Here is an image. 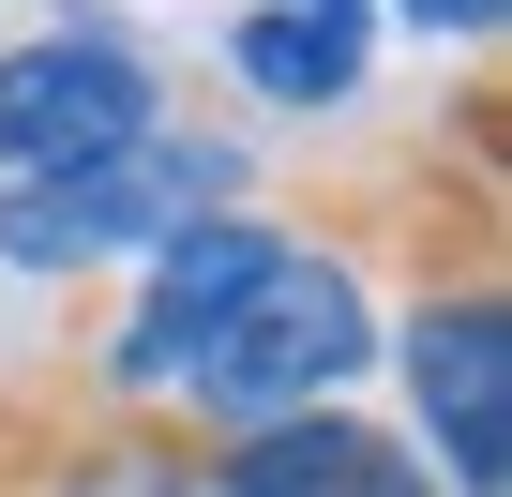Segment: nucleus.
<instances>
[{
    "label": "nucleus",
    "instance_id": "obj_1",
    "mask_svg": "<svg viewBox=\"0 0 512 497\" xmlns=\"http://www.w3.org/2000/svg\"><path fill=\"white\" fill-rule=\"evenodd\" d=\"M377 362V287H362V257H332V241H272L226 302H211V332L181 347V377H166V422H272V407H332L347 377Z\"/></svg>",
    "mask_w": 512,
    "mask_h": 497
},
{
    "label": "nucleus",
    "instance_id": "obj_2",
    "mask_svg": "<svg viewBox=\"0 0 512 497\" xmlns=\"http://www.w3.org/2000/svg\"><path fill=\"white\" fill-rule=\"evenodd\" d=\"M241 196V136H196V121H136L121 151H76L46 181H0V272L31 287H76V272H121L151 257L166 226L226 211Z\"/></svg>",
    "mask_w": 512,
    "mask_h": 497
},
{
    "label": "nucleus",
    "instance_id": "obj_3",
    "mask_svg": "<svg viewBox=\"0 0 512 497\" xmlns=\"http://www.w3.org/2000/svg\"><path fill=\"white\" fill-rule=\"evenodd\" d=\"M377 362L407 377V452L437 467V497H512V287L497 272H437L407 287V317H377Z\"/></svg>",
    "mask_w": 512,
    "mask_h": 497
},
{
    "label": "nucleus",
    "instance_id": "obj_4",
    "mask_svg": "<svg viewBox=\"0 0 512 497\" xmlns=\"http://www.w3.org/2000/svg\"><path fill=\"white\" fill-rule=\"evenodd\" d=\"M136 121H166V61H151L121 16L61 0L46 31L0 46V181H46V166H76V151H121Z\"/></svg>",
    "mask_w": 512,
    "mask_h": 497
},
{
    "label": "nucleus",
    "instance_id": "obj_5",
    "mask_svg": "<svg viewBox=\"0 0 512 497\" xmlns=\"http://www.w3.org/2000/svg\"><path fill=\"white\" fill-rule=\"evenodd\" d=\"M181 452H196V497H437V467L392 437V422H362L347 392L332 407H272V422H181Z\"/></svg>",
    "mask_w": 512,
    "mask_h": 497
},
{
    "label": "nucleus",
    "instance_id": "obj_6",
    "mask_svg": "<svg viewBox=\"0 0 512 497\" xmlns=\"http://www.w3.org/2000/svg\"><path fill=\"white\" fill-rule=\"evenodd\" d=\"M362 61H377V16H317V0H256V16H226V76H241V106H272V121L362 106Z\"/></svg>",
    "mask_w": 512,
    "mask_h": 497
},
{
    "label": "nucleus",
    "instance_id": "obj_7",
    "mask_svg": "<svg viewBox=\"0 0 512 497\" xmlns=\"http://www.w3.org/2000/svg\"><path fill=\"white\" fill-rule=\"evenodd\" d=\"M392 16H407L422 46H497V16H512V0H392Z\"/></svg>",
    "mask_w": 512,
    "mask_h": 497
},
{
    "label": "nucleus",
    "instance_id": "obj_8",
    "mask_svg": "<svg viewBox=\"0 0 512 497\" xmlns=\"http://www.w3.org/2000/svg\"><path fill=\"white\" fill-rule=\"evenodd\" d=\"M317 16H377V0H317Z\"/></svg>",
    "mask_w": 512,
    "mask_h": 497
}]
</instances>
